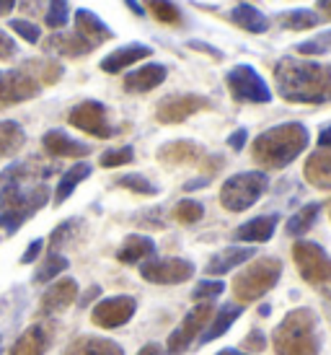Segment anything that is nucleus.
Masks as SVG:
<instances>
[{"label": "nucleus", "instance_id": "obj_40", "mask_svg": "<svg viewBox=\"0 0 331 355\" xmlns=\"http://www.w3.org/2000/svg\"><path fill=\"white\" fill-rule=\"evenodd\" d=\"M331 50V29L329 31H321V34H316L313 40L308 42H301L295 52L298 55H305V58H313V55H326Z\"/></svg>", "mask_w": 331, "mask_h": 355}, {"label": "nucleus", "instance_id": "obj_43", "mask_svg": "<svg viewBox=\"0 0 331 355\" xmlns=\"http://www.w3.org/2000/svg\"><path fill=\"white\" fill-rule=\"evenodd\" d=\"M225 291V283L223 280H202V283H197V288L192 291V296L197 301H210V298L220 296Z\"/></svg>", "mask_w": 331, "mask_h": 355}, {"label": "nucleus", "instance_id": "obj_35", "mask_svg": "<svg viewBox=\"0 0 331 355\" xmlns=\"http://www.w3.org/2000/svg\"><path fill=\"white\" fill-rule=\"evenodd\" d=\"M70 21V3L68 0H47L44 24L49 29H65Z\"/></svg>", "mask_w": 331, "mask_h": 355}, {"label": "nucleus", "instance_id": "obj_12", "mask_svg": "<svg viewBox=\"0 0 331 355\" xmlns=\"http://www.w3.org/2000/svg\"><path fill=\"white\" fill-rule=\"evenodd\" d=\"M213 107V101L199 94H174V96H166L158 101L156 107V119L161 125H179L189 119L197 112H205Z\"/></svg>", "mask_w": 331, "mask_h": 355}, {"label": "nucleus", "instance_id": "obj_37", "mask_svg": "<svg viewBox=\"0 0 331 355\" xmlns=\"http://www.w3.org/2000/svg\"><path fill=\"white\" fill-rule=\"evenodd\" d=\"M78 228H80L78 218H68L65 223H60V226L52 231V236H49V249H52V252H57L60 247L70 244V241L75 239V231H78Z\"/></svg>", "mask_w": 331, "mask_h": 355}, {"label": "nucleus", "instance_id": "obj_46", "mask_svg": "<svg viewBox=\"0 0 331 355\" xmlns=\"http://www.w3.org/2000/svg\"><path fill=\"white\" fill-rule=\"evenodd\" d=\"M137 223H143V226H156L161 228L163 226V210L161 207H153V210H145V216H140Z\"/></svg>", "mask_w": 331, "mask_h": 355}, {"label": "nucleus", "instance_id": "obj_24", "mask_svg": "<svg viewBox=\"0 0 331 355\" xmlns=\"http://www.w3.org/2000/svg\"><path fill=\"white\" fill-rule=\"evenodd\" d=\"M253 254H256V252H253L251 247H228V249H223V252L213 254V259L205 265V275H225L228 270H233V267L249 262Z\"/></svg>", "mask_w": 331, "mask_h": 355}, {"label": "nucleus", "instance_id": "obj_51", "mask_svg": "<svg viewBox=\"0 0 331 355\" xmlns=\"http://www.w3.org/2000/svg\"><path fill=\"white\" fill-rule=\"evenodd\" d=\"M125 6H127L129 10H132L135 16H145V8H143V6L137 3V0H125Z\"/></svg>", "mask_w": 331, "mask_h": 355}, {"label": "nucleus", "instance_id": "obj_29", "mask_svg": "<svg viewBox=\"0 0 331 355\" xmlns=\"http://www.w3.org/2000/svg\"><path fill=\"white\" fill-rule=\"evenodd\" d=\"M65 355H125V350L111 340L83 335L65 347Z\"/></svg>", "mask_w": 331, "mask_h": 355}, {"label": "nucleus", "instance_id": "obj_31", "mask_svg": "<svg viewBox=\"0 0 331 355\" xmlns=\"http://www.w3.org/2000/svg\"><path fill=\"white\" fill-rule=\"evenodd\" d=\"M88 177H91V166H88L86 161H80V164H75L73 168H68V171L62 174V179H60L57 189H55V205H62V202L75 192V187H78L80 182Z\"/></svg>", "mask_w": 331, "mask_h": 355}, {"label": "nucleus", "instance_id": "obj_5", "mask_svg": "<svg viewBox=\"0 0 331 355\" xmlns=\"http://www.w3.org/2000/svg\"><path fill=\"white\" fill-rule=\"evenodd\" d=\"M283 275V262L277 257H262L251 265L246 267L241 275H235L233 280V296L241 301V304H249V301H259L264 293H269L277 280Z\"/></svg>", "mask_w": 331, "mask_h": 355}, {"label": "nucleus", "instance_id": "obj_33", "mask_svg": "<svg viewBox=\"0 0 331 355\" xmlns=\"http://www.w3.org/2000/svg\"><path fill=\"white\" fill-rule=\"evenodd\" d=\"M319 213H321V205H319V202L303 205L301 210L292 213L290 220H287V234H290V236H303V234H308L313 223L319 220Z\"/></svg>", "mask_w": 331, "mask_h": 355}, {"label": "nucleus", "instance_id": "obj_34", "mask_svg": "<svg viewBox=\"0 0 331 355\" xmlns=\"http://www.w3.org/2000/svg\"><path fill=\"white\" fill-rule=\"evenodd\" d=\"M143 8H147L158 21H161V24H168V26H179V24L184 21L181 10L176 8L171 0H145V6H143Z\"/></svg>", "mask_w": 331, "mask_h": 355}, {"label": "nucleus", "instance_id": "obj_3", "mask_svg": "<svg viewBox=\"0 0 331 355\" xmlns=\"http://www.w3.org/2000/svg\"><path fill=\"white\" fill-rule=\"evenodd\" d=\"M311 135L301 122H283L274 128L264 130L259 138L251 143V156L262 168L280 171L290 166L303 150L308 148Z\"/></svg>", "mask_w": 331, "mask_h": 355}, {"label": "nucleus", "instance_id": "obj_41", "mask_svg": "<svg viewBox=\"0 0 331 355\" xmlns=\"http://www.w3.org/2000/svg\"><path fill=\"white\" fill-rule=\"evenodd\" d=\"M135 161V150L125 146V148H114V150H107L104 156H101V166L104 168H117V166H125V164H132Z\"/></svg>", "mask_w": 331, "mask_h": 355}, {"label": "nucleus", "instance_id": "obj_13", "mask_svg": "<svg viewBox=\"0 0 331 355\" xmlns=\"http://www.w3.org/2000/svg\"><path fill=\"white\" fill-rule=\"evenodd\" d=\"M210 316H213V304H210V301L197 304L195 309H192V311L181 319V324L171 332V337H168V353H171V355L184 353L186 347L195 343V337L207 327Z\"/></svg>", "mask_w": 331, "mask_h": 355}, {"label": "nucleus", "instance_id": "obj_17", "mask_svg": "<svg viewBox=\"0 0 331 355\" xmlns=\"http://www.w3.org/2000/svg\"><path fill=\"white\" fill-rule=\"evenodd\" d=\"M75 34L83 37L93 50H96L98 44H104V42H109L111 37H114V31L109 29L107 24L98 19L93 10H88V8L75 10Z\"/></svg>", "mask_w": 331, "mask_h": 355}, {"label": "nucleus", "instance_id": "obj_28", "mask_svg": "<svg viewBox=\"0 0 331 355\" xmlns=\"http://www.w3.org/2000/svg\"><path fill=\"white\" fill-rule=\"evenodd\" d=\"M156 254V241L150 236H140V234H132V236L125 239V244L119 247L117 259L125 262V265H135V262H143V259H150Z\"/></svg>", "mask_w": 331, "mask_h": 355}, {"label": "nucleus", "instance_id": "obj_7", "mask_svg": "<svg viewBox=\"0 0 331 355\" xmlns=\"http://www.w3.org/2000/svg\"><path fill=\"white\" fill-rule=\"evenodd\" d=\"M292 259L301 270L303 280L331 296V257L316 241H298L292 247Z\"/></svg>", "mask_w": 331, "mask_h": 355}, {"label": "nucleus", "instance_id": "obj_19", "mask_svg": "<svg viewBox=\"0 0 331 355\" xmlns=\"http://www.w3.org/2000/svg\"><path fill=\"white\" fill-rule=\"evenodd\" d=\"M280 223V216L277 213H269V216H259L246 220L233 231L235 241H244V244H262V241H269L274 236V228Z\"/></svg>", "mask_w": 331, "mask_h": 355}, {"label": "nucleus", "instance_id": "obj_20", "mask_svg": "<svg viewBox=\"0 0 331 355\" xmlns=\"http://www.w3.org/2000/svg\"><path fill=\"white\" fill-rule=\"evenodd\" d=\"M153 55V50L147 44H140V42H132V44H125V47H117L114 52H109L107 58L101 60V70L104 73H122L125 68L135 65L140 60H145Z\"/></svg>", "mask_w": 331, "mask_h": 355}, {"label": "nucleus", "instance_id": "obj_27", "mask_svg": "<svg viewBox=\"0 0 331 355\" xmlns=\"http://www.w3.org/2000/svg\"><path fill=\"white\" fill-rule=\"evenodd\" d=\"M305 179L311 182L313 187L319 189H331V150H316L308 156L305 168H303Z\"/></svg>", "mask_w": 331, "mask_h": 355}, {"label": "nucleus", "instance_id": "obj_14", "mask_svg": "<svg viewBox=\"0 0 331 355\" xmlns=\"http://www.w3.org/2000/svg\"><path fill=\"white\" fill-rule=\"evenodd\" d=\"M137 311V301L132 296H114V298H104L101 304H96L93 309V324L104 327V329H117V327L127 324Z\"/></svg>", "mask_w": 331, "mask_h": 355}, {"label": "nucleus", "instance_id": "obj_53", "mask_svg": "<svg viewBox=\"0 0 331 355\" xmlns=\"http://www.w3.org/2000/svg\"><path fill=\"white\" fill-rule=\"evenodd\" d=\"M16 8V0H0V16H8Z\"/></svg>", "mask_w": 331, "mask_h": 355}, {"label": "nucleus", "instance_id": "obj_38", "mask_svg": "<svg viewBox=\"0 0 331 355\" xmlns=\"http://www.w3.org/2000/svg\"><path fill=\"white\" fill-rule=\"evenodd\" d=\"M114 184L129 189V192H135V195H147V198H150V195H158V187L150 179L143 177V174H125V177H119Z\"/></svg>", "mask_w": 331, "mask_h": 355}, {"label": "nucleus", "instance_id": "obj_22", "mask_svg": "<svg viewBox=\"0 0 331 355\" xmlns=\"http://www.w3.org/2000/svg\"><path fill=\"white\" fill-rule=\"evenodd\" d=\"M44 50L62 55V58H83L88 52H93V47L75 31H57V34H49V40H44Z\"/></svg>", "mask_w": 331, "mask_h": 355}, {"label": "nucleus", "instance_id": "obj_15", "mask_svg": "<svg viewBox=\"0 0 331 355\" xmlns=\"http://www.w3.org/2000/svg\"><path fill=\"white\" fill-rule=\"evenodd\" d=\"M156 156L166 166H199L207 158V150L195 140H171L158 148Z\"/></svg>", "mask_w": 331, "mask_h": 355}, {"label": "nucleus", "instance_id": "obj_55", "mask_svg": "<svg viewBox=\"0 0 331 355\" xmlns=\"http://www.w3.org/2000/svg\"><path fill=\"white\" fill-rule=\"evenodd\" d=\"M316 6H319V10H323L326 16H331V0H319Z\"/></svg>", "mask_w": 331, "mask_h": 355}, {"label": "nucleus", "instance_id": "obj_54", "mask_svg": "<svg viewBox=\"0 0 331 355\" xmlns=\"http://www.w3.org/2000/svg\"><path fill=\"white\" fill-rule=\"evenodd\" d=\"M205 184H210V177H199L197 182H189L184 189H197V187H205Z\"/></svg>", "mask_w": 331, "mask_h": 355}, {"label": "nucleus", "instance_id": "obj_52", "mask_svg": "<svg viewBox=\"0 0 331 355\" xmlns=\"http://www.w3.org/2000/svg\"><path fill=\"white\" fill-rule=\"evenodd\" d=\"M137 355H163V347H161V345H153V343H150V345H145Z\"/></svg>", "mask_w": 331, "mask_h": 355}, {"label": "nucleus", "instance_id": "obj_30", "mask_svg": "<svg viewBox=\"0 0 331 355\" xmlns=\"http://www.w3.org/2000/svg\"><path fill=\"white\" fill-rule=\"evenodd\" d=\"M26 143V132L19 122H10V119H3L0 122V158L16 156Z\"/></svg>", "mask_w": 331, "mask_h": 355}, {"label": "nucleus", "instance_id": "obj_25", "mask_svg": "<svg viewBox=\"0 0 331 355\" xmlns=\"http://www.w3.org/2000/svg\"><path fill=\"white\" fill-rule=\"evenodd\" d=\"M241 311H244V309H241L238 304H225V306H220L217 311H213L210 324L205 327V332H202V337H199V345H207V343L217 340L223 332H228V329L233 327L235 319L241 316Z\"/></svg>", "mask_w": 331, "mask_h": 355}, {"label": "nucleus", "instance_id": "obj_39", "mask_svg": "<svg viewBox=\"0 0 331 355\" xmlns=\"http://www.w3.org/2000/svg\"><path fill=\"white\" fill-rule=\"evenodd\" d=\"M202 216H205V205L197 202V200H181L174 207V218L179 223H184V226H192L197 220H202Z\"/></svg>", "mask_w": 331, "mask_h": 355}, {"label": "nucleus", "instance_id": "obj_36", "mask_svg": "<svg viewBox=\"0 0 331 355\" xmlns=\"http://www.w3.org/2000/svg\"><path fill=\"white\" fill-rule=\"evenodd\" d=\"M68 270V259L57 252H49L47 259L42 262V267L37 270V283H47L52 277H57L60 272H65Z\"/></svg>", "mask_w": 331, "mask_h": 355}, {"label": "nucleus", "instance_id": "obj_26", "mask_svg": "<svg viewBox=\"0 0 331 355\" xmlns=\"http://www.w3.org/2000/svg\"><path fill=\"white\" fill-rule=\"evenodd\" d=\"M49 329L44 324L29 327L24 335L16 340V345L10 347V355H44L49 347Z\"/></svg>", "mask_w": 331, "mask_h": 355}, {"label": "nucleus", "instance_id": "obj_18", "mask_svg": "<svg viewBox=\"0 0 331 355\" xmlns=\"http://www.w3.org/2000/svg\"><path fill=\"white\" fill-rule=\"evenodd\" d=\"M166 76H168L166 65H161V62H147L143 68L127 73L125 91H129V94H147V91L158 89L166 80Z\"/></svg>", "mask_w": 331, "mask_h": 355}, {"label": "nucleus", "instance_id": "obj_16", "mask_svg": "<svg viewBox=\"0 0 331 355\" xmlns=\"http://www.w3.org/2000/svg\"><path fill=\"white\" fill-rule=\"evenodd\" d=\"M42 146H44V150H47L49 156L55 158H83L91 153V146L70 138L68 132H62V130H49V132H44Z\"/></svg>", "mask_w": 331, "mask_h": 355}, {"label": "nucleus", "instance_id": "obj_32", "mask_svg": "<svg viewBox=\"0 0 331 355\" xmlns=\"http://www.w3.org/2000/svg\"><path fill=\"white\" fill-rule=\"evenodd\" d=\"M280 26L283 29H290V31H305V29H313V26H319L321 24V16L311 8H295V10H283L280 16Z\"/></svg>", "mask_w": 331, "mask_h": 355}, {"label": "nucleus", "instance_id": "obj_49", "mask_svg": "<svg viewBox=\"0 0 331 355\" xmlns=\"http://www.w3.org/2000/svg\"><path fill=\"white\" fill-rule=\"evenodd\" d=\"M246 140H249V130L241 128V130H235L233 135L228 138V146H231V148H233V150H244Z\"/></svg>", "mask_w": 331, "mask_h": 355}, {"label": "nucleus", "instance_id": "obj_9", "mask_svg": "<svg viewBox=\"0 0 331 355\" xmlns=\"http://www.w3.org/2000/svg\"><path fill=\"white\" fill-rule=\"evenodd\" d=\"M140 275L156 286H176V283H186L195 275V265L181 257H150L140 267Z\"/></svg>", "mask_w": 331, "mask_h": 355}, {"label": "nucleus", "instance_id": "obj_57", "mask_svg": "<svg viewBox=\"0 0 331 355\" xmlns=\"http://www.w3.org/2000/svg\"><path fill=\"white\" fill-rule=\"evenodd\" d=\"M329 216H331V202H329Z\"/></svg>", "mask_w": 331, "mask_h": 355}, {"label": "nucleus", "instance_id": "obj_4", "mask_svg": "<svg viewBox=\"0 0 331 355\" xmlns=\"http://www.w3.org/2000/svg\"><path fill=\"white\" fill-rule=\"evenodd\" d=\"M272 345L277 355H319L321 332L319 316L311 309H295L285 316L272 332Z\"/></svg>", "mask_w": 331, "mask_h": 355}, {"label": "nucleus", "instance_id": "obj_44", "mask_svg": "<svg viewBox=\"0 0 331 355\" xmlns=\"http://www.w3.org/2000/svg\"><path fill=\"white\" fill-rule=\"evenodd\" d=\"M244 347L249 350V353H262L264 347H267V337H264V332H259V329L249 332L244 340Z\"/></svg>", "mask_w": 331, "mask_h": 355}, {"label": "nucleus", "instance_id": "obj_1", "mask_svg": "<svg viewBox=\"0 0 331 355\" xmlns=\"http://www.w3.org/2000/svg\"><path fill=\"white\" fill-rule=\"evenodd\" d=\"M55 166L42 164L39 158L10 164L0 174V228L16 234L31 216H37L49 202V187L44 179Z\"/></svg>", "mask_w": 331, "mask_h": 355}, {"label": "nucleus", "instance_id": "obj_50", "mask_svg": "<svg viewBox=\"0 0 331 355\" xmlns=\"http://www.w3.org/2000/svg\"><path fill=\"white\" fill-rule=\"evenodd\" d=\"M319 146L323 150H331V125H323L321 132H319Z\"/></svg>", "mask_w": 331, "mask_h": 355}, {"label": "nucleus", "instance_id": "obj_42", "mask_svg": "<svg viewBox=\"0 0 331 355\" xmlns=\"http://www.w3.org/2000/svg\"><path fill=\"white\" fill-rule=\"evenodd\" d=\"M10 29L16 31L24 42H29V44H37V42L42 40V29L37 26V24H31V21H26V19H13L10 21Z\"/></svg>", "mask_w": 331, "mask_h": 355}, {"label": "nucleus", "instance_id": "obj_10", "mask_svg": "<svg viewBox=\"0 0 331 355\" xmlns=\"http://www.w3.org/2000/svg\"><path fill=\"white\" fill-rule=\"evenodd\" d=\"M42 83L34 78L26 65L19 70H0V107H10V104H21L34 96H39Z\"/></svg>", "mask_w": 331, "mask_h": 355}, {"label": "nucleus", "instance_id": "obj_21", "mask_svg": "<svg viewBox=\"0 0 331 355\" xmlns=\"http://www.w3.org/2000/svg\"><path fill=\"white\" fill-rule=\"evenodd\" d=\"M75 296H78V283H75L73 277L57 280V283L42 296V314H60V311H65V309L75 301Z\"/></svg>", "mask_w": 331, "mask_h": 355}, {"label": "nucleus", "instance_id": "obj_48", "mask_svg": "<svg viewBox=\"0 0 331 355\" xmlns=\"http://www.w3.org/2000/svg\"><path fill=\"white\" fill-rule=\"evenodd\" d=\"M42 247H44V241H42V239H34V241L29 244V249L24 252V257H21V262H24V265H29V262H34V259L39 257Z\"/></svg>", "mask_w": 331, "mask_h": 355}, {"label": "nucleus", "instance_id": "obj_23", "mask_svg": "<svg viewBox=\"0 0 331 355\" xmlns=\"http://www.w3.org/2000/svg\"><path fill=\"white\" fill-rule=\"evenodd\" d=\"M228 21L235 24L238 29L249 31V34H264V31H269V19L256 6H249V3L233 6V8L228 10Z\"/></svg>", "mask_w": 331, "mask_h": 355}, {"label": "nucleus", "instance_id": "obj_11", "mask_svg": "<svg viewBox=\"0 0 331 355\" xmlns=\"http://www.w3.org/2000/svg\"><path fill=\"white\" fill-rule=\"evenodd\" d=\"M68 122L73 128L93 135V138H111L117 132V130L111 128V122H109V109L101 101H93V99L80 101L78 107L70 109Z\"/></svg>", "mask_w": 331, "mask_h": 355}, {"label": "nucleus", "instance_id": "obj_45", "mask_svg": "<svg viewBox=\"0 0 331 355\" xmlns=\"http://www.w3.org/2000/svg\"><path fill=\"white\" fill-rule=\"evenodd\" d=\"M19 55V47H16V42L10 40V34L0 29V60H10Z\"/></svg>", "mask_w": 331, "mask_h": 355}, {"label": "nucleus", "instance_id": "obj_6", "mask_svg": "<svg viewBox=\"0 0 331 355\" xmlns=\"http://www.w3.org/2000/svg\"><path fill=\"white\" fill-rule=\"evenodd\" d=\"M269 187V177L264 171H241L223 182L220 187V205L231 213H244L256 205Z\"/></svg>", "mask_w": 331, "mask_h": 355}, {"label": "nucleus", "instance_id": "obj_2", "mask_svg": "<svg viewBox=\"0 0 331 355\" xmlns=\"http://www.w3.org/2000/svg\"><path fill=\"white\" fill-rule=\"evenodd\" d=\"M277 94L290 104H331V65L303 58H280L274 62Z\"/></svg>", "mask_w": 331, "mask_h": 355}, {"label": "nucleus", "instance_id": "obj_8", "mask_svg": "<svg viewBox=\"0 0 331 355\" xmlns=\"http://www.w3.org/2000/svg\"><path fill=\"white\" fill-rule=\"evenodd\" d=\"M225 86L231 91V96L241 104H267V101H272V91L267 86V80L251 65H233L225 73Z\"/></svg>", "mask_w": 331, "mask_h": 355}, {"label": "nucleus", "instance_id": "obj_56", "mask_svg": "<svg viewBox=\"0 0 331 355\" xmlns=\"http://www.w3.org/2000/svg\"><path fill=\"white\" fill-rule=\"evenodd\" d=\"M217 355H246V353H241V350H233V347H225V350H220Z\"/></svg>", "mask_w": 331, "mask_h": 355}, {"label": "nucleus", "instance_id": "obj_47", "mask_svg": "<svg viewBox=\"0 0 331 355\" xmlns=\"http://www.w3.org/2000/svg\"><path fill=\"white\" fill-rule=\"evenodd\" d=\"M189 50H197V52H205V55H210L213 60H223V52L217 50V47H213V44H205V42H197L192 40L189 44H186Z\"/></svg>", "mask_w": 331, "mask_h": 355}]
</instances>
